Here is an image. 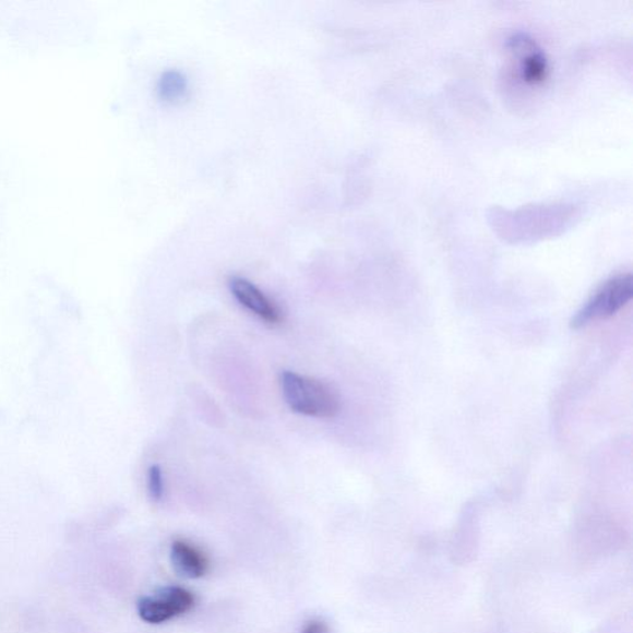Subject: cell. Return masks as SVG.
Masks as SVG:
<instances>
[{
    "instance_id": "1",
    "label": "cell",
    "mask_w": 633,
    "mask_h": 633,
    "mask_svg": "<svg viewBox=\"0 0 633 633\" xmlns=\"http://www.w3.org/2000/svg\"><path fill=\"white\" fill-rule=\"evenodd\" d=\"M282 389L286 404L296 414L333 418L339 413L341 399L337 391L324 381L284 371Z\"/></svg>"
},
{
    "instance_id": "2",
    "label": "cell",
    "mask_w": 633,
    "mask_h": 633,
    "mask_svg": "<svg viewBox=\"0 0 633 633\" xmlns=\"http://www.w3.org/2000/svg\"><path fill=\"white\" fill-rule=\"evenodd\" d=\"M632 296L633 278L631 274L611 277L573 316L571 327L582 330L595 322L610 319L630 303Z\"/></svg>"
},
{
    "instance_id": "3",
    "label": "cell",
    "mask_w": 633,
    "mask_h": 633,
    "mask_svg": "<svg viewBox=\"0 0 633 633\" xmlns=\"http://www.w3.org/2000/svg\"><path fill=\"white\" fill-rule=\"evenodd\" d=\"M194 605L193 594L183 588H169L156 597L138 602L139 617L147 623H164L189 612Z\"/></svg>"
},
{
    "instance_id": "4",
    "label": "cell",
    "mask_w": 633,
    "mask_h": 633,
    "mask_svg": "<svg viewBox=\"0 0 633 633\" xmlns=\"http://www.w3.org/2000/svg\"><path fill=\"white\" fill-rule=\"evenodd\" d=\"M229 288L236 300L260 320L273 325L283 322V314L277 304L247 278L231 277Z\"/></svg>"
},
{
    "instance_id": "5",
    "label": "cell",
    "mask_w": 633,
    "mask_h": 633,
    "mask_svg": "<svg viewBox=\"0 0 633 633\" xmlns=\"http://www.w3.org/2000/svg\"><path fill=\"white\" fill-rule=\"evenodd\" d=\"M509 45L519 61L521 77L530 85L542 82L547 76L548 63L536 43L527 35L518 34L511 37Z\"/></svg>"
},
{
    "instance_id": "6",
    "label": "cell",
    "mask_w": 633,
    "mask_h": 633,
    "mask_svg": "<svg viewBox=\"0 0 633 633\" xmlns=\"http://www.w3.org/2000/svg\"><path fill=\"white\" fill-rule=\"evenodd\" d=\"M171 558L176 570L189 578H202L208 572L207 557L198 547L182 539L172 544Z\"/></svg>"
},
{
    "instance_id": "7",
    "label": "cell",
    "mask_w": 633,
    "mask_h": 633,
    "mask_svg": "<svg viewBox=\"0 0 633 633\" xmlns=\"http://www.w3.org/2000/svg\"><path fill=\"white\" fill-rule=\"evenodd\" d=\"M189 89V82L184 74L177 70H167L162 74L157 83L158 98L166 104H175L186 96Z\"/></svg>"
},
{
    "instance_id": "8",
    "label": "cell",
    "mask_w": 633,
    "mask_h": 633,
    "mask_svg": "<svg viewBox=\"0 0 633 633\" xmlns=\"http://www.w3.org/2000/svg\"><path fill=\"white\" fill-rule=\"evenodd\" d=\"M148 493L154 501H160L164 495V480L162 469L154 465L147 474Z\"/></svg>"
},
{
    "instance_id": "9",
    "label": "cell",
    "mask_w": 633,
    "mask_h": 633,
    "mask_svg": "<svg viewBox=\"0 0 633 633\" xmlns=\"http://www.w3.org/2000/svg\"><path fill=\"white\" fill-rule=\"evenodd\" d=\"M302 633H329V626L323 621H311L307 623Z\"/></svg>"
}]
</instances>
